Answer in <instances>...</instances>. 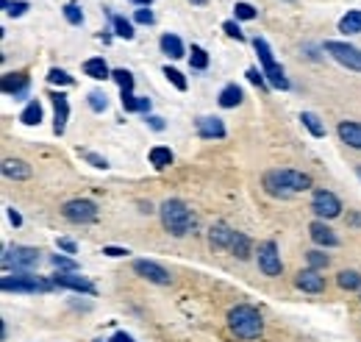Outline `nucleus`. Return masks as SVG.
<instances>
[{"label":"nucleus","instance_id":"f257e3e1","mask_svg":"<svg viewBox=\"0 0 361 342\" xmlns=\"http://www.w3.org/2000/svg\"><path fill=\"white\" fill-rule=\"evenodd\" d=\"M228 326L242 340H256L264 332V320L253 306H233L228 312Z\"/></svg>","mask_w":361,"mask_h":342},{"label":"nucleus","instance_id":"f03ea898","mask_svg":"<svg viewBox=\"0 0 361 342\" xmlns=\"http://www.w3.org/2000/svg\"><path fill=\"white\" fill-rule=\"evenodd\" d=\"M162 223L173 237H183L194 226V217H192V212H189V206L183 201L170 198V201L162 203Z\"/></svg>","mask_w":361,"mask_h":342},{"label":"nucleus","instance_id":"7ed1b4c3","mask_svg":"<svg viewBox=\"0 0 361 342\" xmlns=\"http://www.w3.org/2000/svg\"><path fill=\"white\" fill-rule=\"evenodd\" d=\"M3 290L6 293H45V290H50V281H39L36 276H31V273H20V276H3Z\"/></svg>","mask_w":361,"mask_h":342},{"label":"nucleus","instance_id":"20e7f679","mask_svg":"<svg viewBox=\"0 0 361 342\" xmlns=\"http://www.w3.org/2000/svg\"><path fill=\"white\" fill-rule=\"evenodd\" d=\"M61 215L70 220V223H92L98 220V206L92 201H84V198H75V201H67Z\"/></svg>","mask_w":361,"mask_h":342},{"label":"nucleus","instance_id":"39448f33","mask_svg":"<svg viewBox=\"0 0 361 342\" xmlns=\"http://www.w3.org/2000/svg\"><path fill=\"white\" fill-rule=\"evenodd\" d=\"M325 50H328L339 64H345L348 70L361 72V50L359 47H353V45H348V42H325Z\"/></svg>","mask_w":361,"mask_h":342},{"label":"nucleus","instance_id":"423d86ee","mask_svg":"<svg viewBox=\"0 0 361 342\" xmlns=\"http://www.w3.org/2000/svg\"><path fill=\"white\" fill-rule=\"evenodd\" d=\"M312 209H314V215H317V217L331 220V217H339L342 203H339V198H337L334 192H328V189H317V192H314V198H312Z\"/></svg>","mask_w":361,"mask_h":342},{"label":"nucleus","instance_id":"0eeeda50","mask_svg":"<svg viewBox=\"0 0 361 342\" xmlns=\"http://www.w3.org/2000/svg\"><path fill=\"white\" fill-rule=\"evenodd\" d=\"M39 262V251L36 248H6V254H3V265L6 267H11L14 265V270H28V267H33Z\"/></svg>","mask_w":361,"mask_h":342},{"label":"nucleus","instance_id":"6e6552de","mask_svg":"<svg viewBox=\"0 0 361 342\" xmlns=\"http://www.w3.org/2000/svg\"><path fill=\"white\" fill-rule=\"evenodd\" d=\"M259 267H261L264 276H272V279L281 276L284 265H281V254H278V245L275 242H264L259 248Z\"/></svg>","mask_w":361,"mask_h":342},{"label":"nucleus","instance_id":"1a4fd4ad","mask_svg":"<svg viewBox=\"0 0 361 342\" xmlns=\"http://www.w3.org/2000/svg\"><path fill=\"white\" fill-rule=\"evenodd\" d=\"M134 270H137L142 279L153 281V284H170V273H167L162 265H156V262L139 259V262H134Z\"/></svg>","mask_w":361,"mask_h":342},{"label":"nucleus","instance_id":"9d476101","mask_svg":"<svg viewBox=\"0 0 361 342\" xmlns=\"http://www.w3.org/2000/svg\"><path fill=\"white\" fill-rule=\"evenodd\" d=\"M53 284H59V287H67V290H75V293L95 295V287H92L86 279L75 276V273H56V276H53Z\"/></svg>","mask_w":361,"mask_h":342},{"label":"nucleus","instance_id":"9b49d317","mask_svg":"<svg viewBox=\"0 0 361 342\" xmlns=\"http://www.w3.org/2000/svg\"><path fill=\"white\" fill-rule=\"evenodd\" d=\"M278 176H281L284 187H286L292 195H295V192H306V189L312 187V178H309L306 173H298V170H281Z\"/></svg>","mask_w":361,"mask_h":342},{"label":"nucleus","instance_id":"f8f14e48","mask_svg":"<svg viewBox=\"0 0 361 342\" xmlns=\"http://www.w3.org/2000/svg\"><path fill=\"white\" fill-rule=\"evenodd\" d=\"M295 284L303 290V293H323L325 290V279L320 276V270H303V273H298V279H295Z\"/></svg>","mask_w":361,"mask_h":342},{"label":"nucleus","instance_id":"ddd939ff","mask_svg":"<svg viewBox=\"0 0 361 342\" xmlns=\"http://www.w3.org/2000/svg\"><path fill=\"white\" fill-rule=\"evenodd\" d=\"M309 234H312V240H314L317 245H325V248H337V245H339L337 234H334V231H331L325 223H320V220L309 226Z\"/></svg>","mask_w":361,"mask_h":342},{"label":"nucleus","instance_id":"4468645a","mask_svg":"<svg viewBox=\"0 0 361 342\" xmlns=\"http://www.w3.org/2000/svg\"><path fill=\"white\" fill-rule=\"evenodd\" d=\"M197 131H200V137H206V139H220V137H225V125H222V120H217V117H200V120H197Z\"/></svg>","mask_w":361,"mask_h":342},{"label":"nucleus","instance_id":"2eb2a0df","mask_svg":"<svg viewBox=\"0 0 361 342\" xmlns=\"http://www.w3.org/2000/svg\"><path fill=\"white\" fill-rule=\"evenodd\" d=\"M3 176L14 178V181H25V178H31V167L25 162H20V159H6L3 162Z\"/></svg>","mask_w":361,"mask_h":342},{"label":"nucleus","instance_id":"dca6fc26","mask_svg":"<svg viewBox=\"0 0 361 342\" xmlns=\"http://www.w3.org/2000/svg\"><path fill=\"white\" fill-rule=\"evenodd\" d=\"M25 89H28V78H25L22 72H11V75L3 78V92H6V95L20 98V95H25Z\"/></svg>","mask_w":361,"mask_h":342},{"label":"nucleus","instance_id":"f3484780","mask_svg":"<svg viewBox=\"0 0 361 342\" xmlns=\"http://www.w3.org/2000/svg\"><path fill=\"white\" fill-rule=\"evenodd\" d=\"M53 106H56V123H53V131H56V134H61V131H64V125H67V117H70V103H67V98L59 92V95H53Z\"/></svg>","mask_w":361,"mask_h":342},{"label":"nucleus","instance_id":"a211bd4d","mask_svg":"<svg viewBox=\"0 0 361 342\" xmlns=\"http://www.w3.org/2000/svg\"><path fill=\"white\" fill-rule=\"evenodd\" d=\"M339 137L351 148L361 150V123H339Z\"/></svg>","mask_w":361,"mask_h":342},{"label":"nucleus","instance_id":"6ab92c4d","mask_svg":"<svg viewBox=\"0 0 361 342\" xmlns=\"http://www.w3.org/2000/svg\"><path fill=\"white\" fill-rule=\"evenodd\" d=\"M233 234H236L233 228H228V226H222V223H220V226H214V228H211L208 240H211V245H214V248H231Z\"/></svg>","mask_w":361,"mask_h":342},{"label":"nucleus","instance_id":"aec40b11","mask_svg":"<svg viewBox=\"0 0 361 342\" xmlns=\"http://www.w3.org/2000/svg\"><path fill=\"white\" fill-rule=\"evenodd\" d=\"M84 72H86L89 78H95V81L112 78V70H109V64H106L103 59H89V61L84 64Z\"/></svg>","mask_w":361,"mask_h":342},{"label":"nucleus","instance_id":"412c9836","mask_svg":"<svg viewBox=\"0 0 361 342\" xmlns=\"http://www.w3.org/2000/svg\"><path fill=\"white\" fill-rule=\"evenodd\" d=\"M261 72L267 75L270 86H275V89H289V78L284 75V67H281V64H270V67H264Z\"/></svg>","mask_w":361,"mask_h":342},{"label":"nucleus","instance_id":"4be33fe9","mask_svg":"<svg viewBox=\"0 0 361 342\" xmlns=\"http://www.w3.org/2000/svg\"><path fill=\"white\" fill-rule=\"evenodd\" d=\"M264 189H267L272 198H289V195H292V192L284 187V181H281L278 173H267V176H264Z\"/></svg>","mask_w":361,"mask_h":342},{"label":"nucleus","instance_id":"5701e85b","mask_svg":"<svg viewBox=\"0 0 361 342\" xmlns=\"http://www.w3.org/2000/svg\"><path fill=\"white\" fill-rule=\"evenodd\" d=\"M242 103V89L236 86V84H228L222 92H220V106L222 109H233V106H239Z\"/></svg>","mask_w":361,"mask_h":342},{"label":"nucleus","instance_id":"b1692460","mask_svg":"<svg viewBox=\"0 0 361 342\" xmlns=\"http://www.w3.org/2000/svg\"><path fill=\"white\" fill-rule=\"evenodd\" d=\"M123 109L125 111H148L151 100L148 98H137L134 92H123Z\"/></svg>","mask_w":361,"mask_h":342},{"label":"nucleus","instance_id":"393cba45","mask_svg":"<svg viewBox=\"0 0 361 342\" xmlns=\"http://www.w3.org/2000/svg\"><path fill=\"white\" fill-rule=\"evenodd\" d=\"M162 50H164L170 59H180V56H183V42H180L178 36H173V33H164V36H162Z\"/></svg>","mask_w":361,"mask_h":342},{"label":"nucleus","instance_id":"a878e982","mask_svg":"<svg viewBox=\"0 0 361 342\" xmlns=\"http://www.w3.org/2000/svg\"><path fill=\"white\" fill-rule=\"evenodd\" d=\"M20 120H22L25 125H39V120H42V106H39V100H31V103L22 109Z\"/></svg>","mask_w":361,"mask_h":342},{"label":"nucleus","instance_id":"bb28decb","mask_svg":"<svg viewBox=\"0 0 361 342\" xmlns=\"http://www.w3.org/2000/svg\"><path fill=\"white\" fill-rule=\"evenodd\" d=\"M151 164L156 170H164L167 164H173V150L170 148H153L151 150Z\"/></svg>","mask_w":361,"mask_h":342},{"label":"nucleus","instance_id":"cd10ccee","mask_svg":"<svg viewBox=\"0 0 361 342\" xmlns=\"http://www.w3.org/2000/svg\"><path fill=\"white\" fill-rule=\"evenodd\" d=\"M339 31H345V33H361V11H348L339 20Z\"/></svg>","mask_w":361,"mask_h":342},{"label":"nucleus","instance_id":"c85d7f7f","mask_svg":"<svg viewBox=\"0 0 361 342\" xmlns=\"http://www.w3.org/2000/svg\"><path fill=\"white\" fill-rule=\"evenodd\" d=\"M300 120H303V125H306V128H309L314 137H325V125L320 123V117H317V114H312V111H303V114H300Z\"/></svg>","mask_w":361,"mask_h":342},{"label":"nucleus","instance_id":"c756f323","mask_svg":"<svg viewBox=\"0 0 361 342\" xmlns=\"http://www.w3.org/2000/svg\"><path fill=\"white\" fill-rule=\"evenodd\" d=\"M231 251H233L239 259H247V256H250V240L236 231V234H233V242H231Z\"/></svg>","mask_w":361,"mask_h":342},{"label":"nucleus","instance_id":"7c9ffc66","mask_svg":"<svg viewBox=\"0 0 361 342\" xmlns=\"http://www.w3.org/2000/svg\"><path fill=\"white\" fill-rule=\"evenodd\" d=\"M253 47H256V53H259V59H261V67H270V64H275V59H272V50H270V45L264 42V39H253Z\"/></svg>","mask_w":361,"mask_h":342},{"label":"nucleus","instance_id":"2f4dec72","mask_svg":"<svg viewBox=\"0 0 361 342\" xmlns=\"http://www.w3.org/2000/svg\"><path fill=\"white\" fill-rule=\"evenodd\" d=\"M339 287H342V290H361V276L353 273V270L339 273Z\"/></svg>","mask_w":361,"mask_h":342},{"label":"nucleus","instance_id":"473e14b6","mask_svg":"<svg viewBox=\"0 0 361 342\" xmlns=\"http://www.w3.org/2000/svg\"><path fill=\"white\" fill-rule=\"evenodd\" d=\"M189 61H192V67H194V70H206V67H208V53H206L203 47H197V45H194V47H192Z\"/></svg>","mask_w":361,"mask_h":342},{"label":"nucleus","instance_id":"72a5a7b5","mask_svg":"<svg viewBox=\"0 0 361 342\" xmlns=\"http://www.w3.org/2000/svg\"><path fill=\"white\" fill-rule=\"evenodd\" d=\"M112 78L120 84V89H123V92H131V89H134V75H131L128 70H114V72H112Z\"/></svg>","mask_w":361,"mask_h":342},{"label":"nucleus","instance_id":"f704fd0d","mask_svg":"<svg viewBox=\"0 0 361 342\" xmlns=\"http://www.w3.org/2000/svg\"><path fill=\"white\" fill-rule=\"evenodd\" d=\"M114 31H117V36H123V39H134V25H131L125 17H114Z\"/></svg>","mask_w":361,"mask_h":342},{"label":"nucleus","instance_id":"c9c22d12","mask_svg":"<svg viewBox=\"0 0 361 342\" xmlns=\"http://www.w3.org/2000/svg\"><path fill=\"white\" fill-rule=\"evenodd\" d=\"M64 17H67V22H72V25H81V22H84V11L78 8V3H67V6H64Z\"/></svg>","mask_w":361,"mask_h":342},{"label":"nucleus","instance_id":"e433bc0d","mask_svg":"<svg viewBox=\"0 0 361 342\" xmlns=\"http://www.w3.org/2000/svg\"><path fill=\"white\" fill-rule=\"evenodd\" d=\"M47 81H50V84H61V86H70V84H72V75H67L64 70L53 67V70L47 72Z\"/></svg>","mask_w":361,"mask_h":342},{"label":"nucleus","instance_id":"4c0bfd02","mask_svg":"<svg viewBox=\"0 0 361 342\" xmlns=\"http://www.w3.org/2000/svg\"><path fill=\"white\" fill-rule=\"evenodd\" d=\"M3 8H6V14H11V17H20V14H25V11H28V3H25V0H14V3L3 0Z\"/></svg>","mask_w":361,"mask_h":342},{"label":"nucleus","instance_id":"58836bf2","mask_svg":"<svg viewBox=\"0 0 361 342\" xmlns=\"http://www.w3.org/2000/svg\"><path fill=\"white\" fill-rule=\"evenodd\" d=\"M50 262H53V267H56V270H70V273H75V270H78V262H72V259H67V256H59V254H56Z\"/></svg>","mask_w":361,"mask_h":342},{"label":"nucleus","instance_id":"ea45409f","mask_svg":"<svg viewBox=\"0 0 361 342\" xmlns=\"http://www.w3.org/2000/svg\"><path fill=\"white\" fill-rule=\"evenodd\" d=\"M233 14H236L239 20H253V17H256V8H253L250 3H236V6H233Z\"/></svg>","mask_w":361,"mask_h":342},{"label":"nucleus","instance_id":"a19ab883","mask_svg":"<svg viewBox=\"0 0 361 342\" xmlns=\"http://www.w3.org/2000/svg\"><path fill=\"white\" fill-rule=\"evenodd\" d=\"M89 106H92L95 111H106L109 100H106V95H103V92H89Z\"/></svg>","mask_w":361,"mask_h":342},{"label":"nucleus","instance_id":"79ce46f5","mask_svg":"<svg viewBox=\"0 0 361 342\" xmlns=\"http://www.w3.org/2000/svg\"><path fill=\"white\" fill-rule=\"evenodd\" d=\"M164 75H167V81H173V84H176V89H180V92L186 89V78L180 75L178 70H173V67H164Z\"/></svg>","mask_w":361,"mask_h":342},{"label":"nucleus","instance_id":"37998d69","mask_svg":"<svg viewBox=\"0 0 361 342\" xmlns=\"http://www.w3.org/2000/svg\"><path fill=\"white\" fill-rule=\"evenodd\" d=\"M328 265V256L325 254H320V251H312L309 254V267L312 270H320V267H325Z\"/></svg>","mask_w":361,"mask_h":342},{"label":"nucleus","instance_id":"c03bdc74","mask_svg":"<svg viewBox=\"0 0 361 342\" xmlns=\"http://www.w3.org/2000/svg\"><path fill=\"white\" fill-rule=\"evenodd\" d=\"M84 159H86V162H92V164H95V167H100V170H106V167H109V162H106L103 156H98V153H89V150H86V153H84Z\"/></svg>","mask_w":361,"mask_h":342},{"label":"nucleus","instance_id":"a18cd8bd","mask_svg":"<svg viewBox=\"0 0 361 342\" xmlns=\"http://www.w3.org/2000/svg\"><path fill=\"white\" fill-rule=\"evenodd\" d=\"M137 22L151 25V22H153V11H151V8H139V11H137Z\"/></svg>","mask_w":361,"mask_h":342},{"label":"nucleus","instance_id":"49530a36","mask_svg":"<svg viewBox=\"0 0 361 342\" xmlns=\"http://www.w3.org/2000/svg\"><path fill=\"white\" fill-rule=\"evenodd\" d=\"M222 28H225V33H228V36H233V39H245V33L239 31V25H236V22H225Z\"/></svg>","mask_w":361,"mask_h":342},{"label":"nucleus","instance_id":"de8ad7c7","mask_svg":"<svg viewBox=\"0 0 361 342\" xmlns=\"http://www.w3.org/2000/svg\"><path fill=\"white\" fill-rule=\"evenodd\" d=\"M247 78H250L256 86H267V84H264V72H259L256 67H250V70H247Z\"/></svg>","mask_w":361,"mask_h":342},{"label":"nucleus","instance_id":"09e8293b","mask_svg":"<svg viewBox=\"0 0 361 342\" xmlns=\"http://www.w3.org/2000/svg\"><path fill=\"white\" fill-rule=\"evenodd\" d=\"M59 248L64 251V254H75L78 248H75V242L72 240H59Z\"/></svg>","mask_w":361,"mask_h":342},{"label":"nucleus","instance_id":"8fccbe9b","mask_svg":"<svg viewBox=\"0 0 361 342\" xmlns=\"http://www.w3.org/2000/svg\"><path fill=\"white\" fill-rule=\"evenodd\" d=\"M103 254H106V256H114V259H117V256H125L128 251H123V248H103Z\"/></svg>","mask_w":361,"mask_h":342},{"label":"nucleus","instance_id":"3c124183","mask_svg":"<svg viewBox=\"0 0 361 342\" xmlns=\"http://www.w3.org/2000/svg\"><path fill=\"white\" fill-rule=\"evenodd\" d=\"M148 123H151V125H153L156 131H162V128H164V123H162V117H151Z\"/></svg>","mask_w":361,"mask_h":342},{"label":"nucleus","instance_id":"603ef678","mask_svg":"<svg viewBox=\"0 0 361 342\" xmlns=\"http://www.w3.org/2000/svg\"><path fill=\"white\" fill-rule=\"evenodd\" d=\"M8 220H11L14 226H20V223H22V217H20V215H17L14 209H8Z\"/></svg>","mask_w":361,"mask_h":342},{"label":"nucleus","instance_id":"864d4df0","mask_svg":"<svg viewBox=\"0 0 361 342\" xmlns=\"http://www.w3.org/2000/svg\"><path fill=\"white\" fill-rule=\"evenodd\" d=\"M112 342H134V340H131L128 334H123V332H120V334H114V337H112Z\"/></svg>","mask_w":361,"mask_h":342},{"label":"nucleus","instance_id":"5fc2aeb1","mask_svg":"<svg viewBox=\"0 0 361 342\" xmlns=\"http://www.w3.org/2000/svg\"><path fill=\"white\" fill-rule=\"evenodd\" d=\"M131 3H137V6H145V8H148V6L153 3V0H131Z\"/></svg>","mask_w":361,"mask_h":342},{"label":"nucleus","instance_id":"6e6d98bb","mask_svg":"<svg viewBox=\"0 0 361 342\" xmlns=\"http://www.w3.org/2000/svg\"><path fill=\"white\" fill-rule=\"evenodd\" d=\"M192 3H194V6H203V3H206V0H192Z\"/></svg>","mask_w":361,"mask_h":342},{"label":"nucleus","instance_id":"4d7b16f0","mask_svg":"<svg viewBox=\"0 0 361 342\" xmlns=\"http://www.w3.org/2000/svg\"><path fill=\"white\" fill-rule=\"evenodd\" d=\"M356 173H359V178H361V167H359V170H356Z\"/></svg>","mask_w":361,"mask_h":342}]
</instances>
